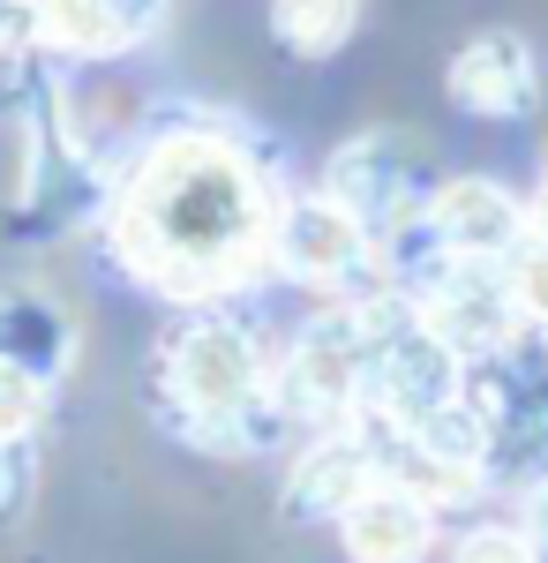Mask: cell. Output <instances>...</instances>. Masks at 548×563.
Returning a JSON list of instances; mask_svg holds the SVG:
<instances>
[{"label": "cell", "mask_w": 548, "mask_h": 563, "mask_svg": "<svg viewBox=\"0 0 548 563\" xmlns=\"http://www.w3.org/2000/svg\"><path fill=\"white\" fill-rule=\"evenodd\" d=\"M166 406L173 429L204 451H271L294 429L286 398H278V368L241 316H226V301L188 308L166 339Z\"/></svg>", "instance_id": "7a4b0ae2"}, {"label": "cell", "mask_w": 548, "mask_h": 563, "mask_svg": "<svg viewBox=\"0 0 548 563\" xmlns=\"http://www.w3.org/2000/svg\"><path fill=\"white\" fill-rule=\"evenodd\" d=\"M324 196L331 203H346V211L361 218L369 233H376V249L406 225V218H421L428 211V166H421V151L406 143V135H353V143H338L331 151V166H324Z\"/></svg>", "instance_id": "5b68a950"}, {"label": "cell", "mask_w": 548, "mask_h": 563, "mask_svg": "<svg viewBox=\"0 0 548 563\" xmlns=\"http://www.w3.org/2000/svg\"><path fill=\"white\" fill-rule=\"evenodd\" d=\"M278 398L294 413V429L308 435L346 429L369 406V323H361V301H338L294 331L286 368H278Z\"/></svg>", "instance_id": "3957f363"}, {"label": "cell", "mask_w": 548, "mask_h": 563, "mask_svg": "<svg viewBox=\"0 0 548 563\" xmlns=\"http://www.w3.org/2000/svg\"><path fill=\"white\" fill-rule=\"evenodd\" d=\"M451 563H541V549L526 541V526H473Z\"/></svg>", "instance_id": "e0dca14e"}, {"label": "cell", "mask_w": 548, "mask_h": 563, "mask_svg": "<svg viewBox=\"0 0 548 563\" xmlns=\"http://www.w3.org/2000/svg\"><path fill=\"white\" fill-rule=\"evenodd\" d=\"M0 361L61 384L76 368V316L53 301L45 286H8L0 294Z\"/></svg>", "instance_id": "7c38bea8"}, {"label": "cell", "mask_w": 548, "mask_h": 563, "mask_svg": "<svg viewBox=\"0 0 548 563\" xmlns=\"http://www.w3.org/2000/svg\"><path fill=\"white\" fill-rule=\"evenodd\" d=\"M443 90L451 106L473 113V121H518L534 98H541V76H534V45L518 31H481L451 53L443 68Z\"/></svg>", "instance_id": "ba28073f"}, {"label": "cell", "mask_w": 548, "mask_h": 563, "mask_svg": "<svg viewBox=\"0 0 548 563\" xmlns=\"http://www.w3.org/2000/svg\"><path fill=\"white\" fill-rule=\"evenodd\" d=\"M496 271H504V286H511V301H518V316L548 331V233H541V225H526L504 256H496Z\"/></svg>", "instance_id": "5bb4252c"}, {"label": "cell", "mask_w": 548, "mask_h": 563, "mask_svg": "<svg viewBox=\"0 0 548 563\" xmlns=\"http://www.w3.org/2000/svg\"><path fill=\"white\" fill-rule=\"evenodd\" d=\"M376 481H391L383 466V443L376 429L353 413L346 429H316V443L294 459V474H286V519L316 526V519H346V504H361Z\"/></svg>", "instance_id": "52a82bcc"}, {"label": "cell", "mask_w": 548, "mask_h": 563, "mask_svg": "<svg viewBox=\"0 0 548 563\" xmlns=\"http://www.w3.org/2000/svg\"><path fill=\"white\" fill-rule=\"evenodd\" d=\"M369 0H271V38L300 53V60H331L353 45Z\"/></svg>", "instance_id": "4fadbf2b"}, {"label": "cell", "mask_w": 548, "mask_h": 563, "mask_svg": "<svg viewBox=\"0 0 548 563\" xmlns=\"http://www.w3.org/2000/svg\"><path fill=\"white\" fill-rule=\"evenodd\" d=\"M271 271H286L294 286H316V294H353V286H369L383 271V249L346 203H331L316 188V196H286L278 203Z\"/></svg>", "instance_id": "277c9868"}, {"label": "cell", "mask_w": 548, "mask_h": 563, "mask_svg": "<svg viewBox=\"0 0 548 563\" xmlns=\"http://www.w3.org/2000/svg\"><path fill=\"white\" fill-rule=\"evenodd\" d=\"M534 225H541V233H548V188H541V196H534Z\"/></svg>", "instance_id": "ffe728a7"}, {"label": "cell", "mask_w": 548, "mask_h": 563, "mask_svg": "<svg viewBox=\"0 0 548 563\" xmlns=\"http://www.w3.org/2000/svg\"><path fill=\"white\" fill-rule=\"evenodd\" d=\"M45 53V8L39 0H0V60Z\"/></svg>", "instance_id": "ac0fdd59"}, {"label": "cell", "mask_w": 548, "mask_h": 563, "mask_svg": "<svg viewBox=\"0 0 548 563\" xmlns=\"http://www.w3.org/2000/svg\"><path fill=\"white\" fill-rule=\"evenodd\" d=\"M53 390L61 384H45L31 368L0 361V435H8V443H39L45 421H53Z\"/></svg>", "instance_id": "9a60e30c"}, {"label": "cell", "mask_w": 548, "mask_h": 563, "mask_svg": "<svg viewBox=\"0 0 548 563\" xmlns=\"http://www.w3.org/2000/svg\"><path fill=\"white\" fill-rule=\"evenodd\" d=\"M526 541H534L541 563H548V474L534 481V496H526Z\"/></svg>", "instance_id": "d6986e66"}, {"label": "cell", "mask_w": 548, "mask_h": 563, "mask_svg": "<svg viewBox=\"0 0 548 563\" xmlns=\"http://www.w3.org/2000/svg\"><path fill=\"white\" fill-rule=\"evenodd\" d=\"M428 233L451 249V256H473V263H496L534 225V211L511 196V188H496V180H443L436 196H428Z\"/></svg>", "instance_id": "30bf717a"}, {"label": "cell", "mask_w": 548, "mask_h": 563, "mask_svg": "<svg viewBox=\"0 0 548 563\" xmlns=\"http://www.w3.org/2000/svg\"><path fill=\"white\" fill-rule=\"evenodd\" d=\"M278 188L226 129H158L106 203V241L135 286L173 308H211L271 271Z\"/></svg>", "instance_id": "6da1fadb"}, {"label": "cell", "mask_w": 548, "mask_h": 563, "mask_svg": "<svg viewBox=\"0 0 548 563\" xmlns=\"http://www.w3.org/2000/svg\"><path fill=\"white\" fill-rule=\"evenodd\" d=\"M31 488H39V443H8L0 435V526L31 511Z\"/></svg>", "instance_id": "2e32d148"}, {"label": "cell", "mask_w": 548, "mask_h": 563, "mask_svg": "<svg viewBox=\"0 0 548 563\" xmlns=\"http://www.w3.org/2000/svg\"><path fill=\"white\" fill-rule=\"evenodd\" d=\"M39 8L45 53H68V60H121L166 15V0H39Z\"/></svg>", "instance_id": "8fae6325"}, {"label": "cell", "mask_w": 548, "mask_h": 563, "mask_svg": "<svg viewBox=\"0 0 548 563\" xmlns=\"http://www.w3.org/2000/svg\"><path fill=\"white\" fill-rule=\"evenodd\" d=\"M406 294H414V308H421L428 323L465 353V368H473V361H489V353H504L518 331H534V323L518 316V301H511V286H504V271H496V263L443 256L428 278H414Z\"/></svg>", "instance_id": "8992f818"}, {"label": "cell", "mask_w": 548, "mask_h": 563, "mask_svg": "<svg viewBox=\"0 0 548 563\" xmlns=\"http://www.w3.org/2000/svg\"><path fill=\"white\" fill-rule=\"evenodd\" d=\"M338 541L353 563H421L436 549V504L406 481H376L361 504H346Z\"/></svg>", "instance_id": "9c48e42d"}]
</instances>
